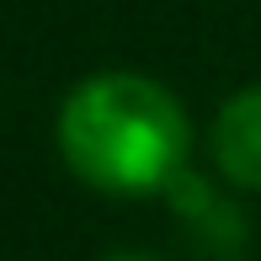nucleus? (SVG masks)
I'll use <instances>...</instances> for the list:
<instances>
[{
  "label": "nucleus",
  "mask_w": 261,
  "mask_h": 261,
  "mask_svg": "<svg viewBox=\"0 0 261 261\" xmlns=\"http://www.w3.org/2000/svg\"><path fill=\"white\" fill-rule=\"evenodd\" d=\"M101 261H160V256H149V251H107Z\"/></svg>",
  "instance_id": "nucleus-4"
},
{
  "label": "nucleus",
  "mask_w": 261,
  "mask_h": 261,
  "mask_svg": "<svg viewBox=\"0 0 261 261\" xmlns=\"http://www.w3.org/2000/svg\"><path fill=\"white\" fill-rule=\"evenodd\" d=\"M208 149H213V165H219V176L229 187L261 192V80L256 86H240L213 112Z\"/></svg>",
  "instance_id": "nucleus-2"
},
{
  "label": "nucleus",
  "mask_w": 261,
  "mask_h": 261,
  "mask_svg": "<svg viewBox=\"0 0 261 261\" xmlns=\"http://www.w3.org/2000/svg\"><path fill=\"white\" fill-rule=\"evenodd\" d=\"M59 155L107 197H155L187 171L192 123L171 86L139 69L86 75L59 107Z\"/></svg>",
  "instance_id": "nucleus-1"
},
{
  "label": "nucleus",
  "mask_w": 261,
  "mask_h": 261,
  "mask_svg": "<svg viewBox=\"0 0 261 261\" xmlns=\"http://www.w3.org/2000/svg\"><path fill=\"white\" fill-rule=\"evenodd\" d=\"M165 197H171V208H176V219H187V229L197 234V245H203L208 256H219V261H234L245 251V224H240V213H234L229 203H224L219 192L203 181V176H192V171H181L171 187H165Z\"/></svg>",
  "instance_id": "nucleus-3"
}]
</instances>
